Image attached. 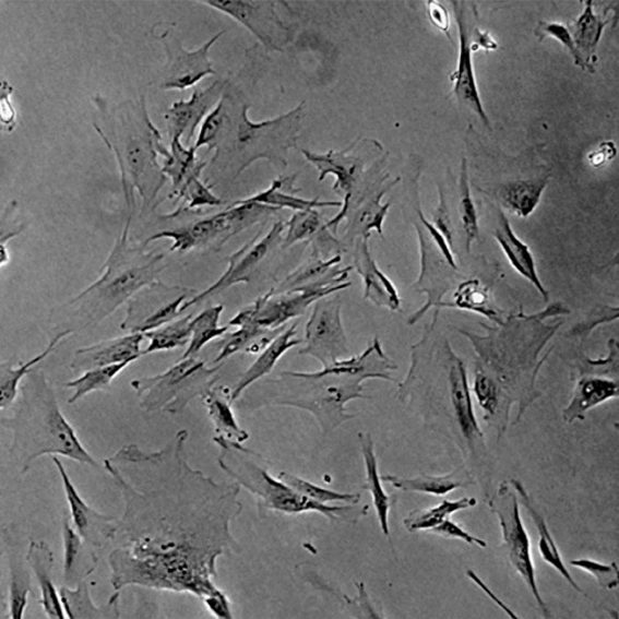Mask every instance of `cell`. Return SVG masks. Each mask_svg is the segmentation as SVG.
Masks as SVG:
<instances>
[{"instance_id":"cell-1","label":"cell","mask_w":619,"mask_h":619,"mask_svg":"<svg viewBox=\"0 0 619 619\" xmlns=\"http://www.w3.org/2000/svg\"><path fill=\"white\" fill-rule=\"evenodd\" d=\"M187 429L162 451L121 448L104 466L124 501L117 546L108 556L115 592L135 585L199 598L223 595L217 559L237 546L231 522L241 514V486L218 484L186 456Z\"/></svg>"},{"instance_id":"cell-2","label":"cell","mask_w":619,"mask_h":619,"mask_svg":"<svg viewBox=\"0 0 619 619\" xmlns=\"http://www.w3.org/2000/svg\"><path fill=\"white\" fill-rule=\"evenodd\" d=\"M569 313L564 305L555 303L534 316L508 314L504 324L498 328L485 325L489 331L487 336L461 331L478 356L475 373L485 376L497 388L507 422L514 403L519 404L517 422L527 406L541 395L536 392L535 381L548 355L538 356L562 325H546L544 319Z\"/></svg>"},{"instance_id":"cell-3","label":"cell","mask_w":619,"mask_h":619,"mask_svg":"<svg viewBox=\"0 0 619 619\" xmlns=\"http://www.w3.org/2000/svg\"><path fill=\"white\" fill-rule=\"evenodd\" d=\"M129 228L131 225L126 224L96 282L49 316L57 332L62 329L61 333L75 334L104 322L165 271L167 254L132 245Z\"/></svg>"},{"instance_id":"cell-4","label":"cell","mask_w":619,"mask_h":619,"mask_svg":"<svg viewBox=\"0 0 619 619\" xmlns=\"http://www.w3.org/2000/svg\"><path fill=\"white\" fill-rule=\"evenodd\" d=\"M104 127L94 124L99 136L115 154L128 209V224L132 223L134 191L142 197L145 209L157 206V197L167 182L157 157L166 152L164 138L150 119L145 96L139 102H127L108 107L96 97Z\"/></svg>"},{"instance_id":"cell-5","label":"cell","mask_w":619,"mask_h":619,"mask_svg":"<svg viewBox=\"0 0 619 619\" xmlns=\"http://www.w3.org/2000/svg\"><path fill=\"white\" fill-rule=\"evenodd\" d=\"M17 410L2 424L13 432L9 454L22 474H26L38 457L62 455L70 461L98 467L59 408L53 388L43 371L34 369L20 388Z\"/></svg>"},{"instance_id":"cell-6","label":"cell","mask_w":619,"mask_h":619,"mask_svg":"<svg viewBox=\"0 0 619 619\" xmlns=\"http://www.w3.org/2000/svg\"><path fill=\"white\" fill-rule=\"evenodd\" d=\"M223 97L226 119L214 147L215 155L210 162L216 171L226 172L234 182L262 158L278 169H285L289 148L296 147L301 136L306 104H299L291 111L267 121L253 122L248 117L251 105L239 99L233 102L227 93Z\"/></svg>"},{"instance_id":"cell-7","label":"cell","mask_w":619,"mask_h":619,"mask_svg":"<svg viewBox=\"0 0 619 619\" xmlns=\"http://www.w3.org/2000/svg\"><path fill=\"white\" fill-rule=\"evenodd\" d=\"M214 442L222 449L218 465L222 471L248 492H251L258 502L259 515L267 512H277L286 515H298L316 512L323 514L333 522L344 521L357 523L368 512V505H331L313 501L289 487L278 477L269 474V463L265 459L241 443L228 441L215 436Z\"/></svg>"},{"instance_id":"cell-8","label":"cell","mask_w":619,"mask_h":619,"mask_svg":"<svg viewBox=\"0 0 619 619\" xmlns=\"http://www.w3.org/2000/svg\"><path fill=\"white\" fill-rule=\"evenodd\" d=\"M279 381L282 389L272 405L301 408L311 413L325 435L356 417L346 413V404L365 398V379L342 371L335 364L314 373L285 371Z\"/></svg>"},{"instance_id":"cell-9","label":"cell","mask_w":619,"mask_h":619,"mask_svg":"<svg viewBox=\"0 0 619 619\" xmlns=\"http://www.w3.org/2000/svg\"><path fill=\"white\" fill-rule=\"evenodd\" d=\"M218 369L219 366L206 367L195 357L181 358L164 373L136 378L131 385L144 412L176 415L182 413L193 398L203 397L216 385Z\"/></svg>"},{"instance_id":"cell-10","label":"cell","mask_w":619,"mask_h":619,"mask_svg":"<svg viewBox=\"0 0 619 619\" xmlns=\"http://www.w3.org/2000/svg\"><path fill=\"white\" fill-rule=\"evenodd\" d=\"M488 508L491 509V512L498 517L499 525H501L503 548L509 563L523 578L544 617L552 618L540 592H538L531 538H528L522 521L517 497L509 484L499 485L495 496L489 498Z\"/></svg>"},{"instance_id":"cell-11","label":"cell","mask_w":619,"mask_h":619,"mask_svg":"<svg viewBox=\"0 0 619 619\" xmlns=\"http://www.w3.org/2000/svg\"><path fill=\"white\" fill-rule=\"evenodd\" d=\"M349 286L352 283L337 287H308L283 294H275L272 288L266 295L255 299L253 305L242 309L227 325H253L264 331H276L293 319L303 316L308 307L314 305L318 299L343 291Z\"/></svg>"},{"instance_id":"cell-12","label":"cell","mask_w":619,"mask_h":619,"mask_svg":"<svg viewBox=\"0 0 619 619\" xmlns=\"http://www.w3.org/2000/svg\"><path fill=\"white\" fill-rule=\"evenodd\" d=\"M195 289L156 283L140 289L128 302L121 329L128 334L156 331L182 314V307Z\"/></svg>"},{"instance_id":"cell-13","label":"cell","mask_w":619,"mask_h":619,"mask_svg":"<svg viewBox=\"0 0 619 619\" xmlns=\"http://www.w3.org/2000/svg\"><path fill=\"white\" fill-rule=\"evenodd\" d=\"M342 302L337 299L321 298L313 306L305 328V346L299 355L318 359L323 367L331 366L349 355L347 337L342 319Z\"/></svg>"},{"instance_id":"cell-14","label":"cell","mask_w":619,"mask_h":619,"mask_svg":"<svg viewBox=\"0 0 619 619\" xmlns=\"http://www.w3.org/2000/svg\"><path fill=\"white\" fill-rule=\"evenodd\" d=\"M225 33L216 34L195 51H188L172 29H167L159 35L158 39L165 48L167 61L158 75L157 86L165 92L169 90L184 92L189 87L197 86L206 76L215 75L214 64L209 53Z\"/></svg>"},{"instance_id":"cell-15","label":"cell","mask_w":619,"mask_h":619,"mask_svg":"<svg viewBox=\"0 0 619 619\" xmlns=\"http://www.w3.org/2000/svg\"><path fill=\"white\" fill-rule=\"evenodd\" d=\"M285 228L286 223L277 222L263 238H261L262 231H259L251 241L239 248L233 255H229L226 259L228 266L223 276L206 288L205 291L186 301L182 307V313L188 308L206 301L210 297L225 293L229 287L251 283L253 274L265 261L269 253L273 252L277 245H283Z\"/></svg>"},{"instance_id":"cell-16","label":"cell","mask_w":619,"mask_h":619,"mask_svg":"<svg viewBox=\"0 0 619 619\" xmlns=\"http://www.w3.org/2000/svg\"><path fill=\"white\" fill-rule=\"evenodd\" d=\"M204 5L228 15L243 25L263 44L267 51L283 52L278 39L287 36L289 28L276 14V2L251 0H202Z\"/></svg>"},{"instance_id":"cell-17","label":"cell","mask_w":619,"mask_h":619,"mask_svg":"<svg viewBox=\"0 0 619 619\" xmlns=\"http://www.w3.org/2000/svg\"><path fill=\"white\" fill-rule=\"evenodd\" d=\"M237 234L231 210L227 209L223 213L205 217L201 222L191 225L178 227L176 229H165L153 236H150L145 243L147 247L158 239H171L172 246L169 252L186 253L194 248L217 245V249L222 248L229 238Z\"/></svg>"},{"instance_id":"cell-18","label":"cell","mask_w":619,"mask_h":619,"mask_svg":"<svg viewBox=\"0 0 619 619\" xmlns=\"http://www.w3.org/2000/svg\"><path fill=\"white\" fill-rule=\"evenodd\" d=\"M59 475H61L67 501L72 515L75 531L84 540L94 548H103L114 543L118 533L119 519L98 513L88 507L83 497L79 495L72 480H70L66 467L58 456H52Z\"/></svg>"},{"instance_id":"cell-19","label":"cell","mask_w":619,"mask_h":619,"mask_svg":"<svg viewBox=\"0 0 619 619\" xmlns=\"http://www.w3.org/2000/svg\"><path fill=\"white\" fill-rule=\"evenodd\" d=\"M227 84V80L224 82L217 80L206 88H195L191 98L182 99L169 107L164 116L169 138L182 139L186 146H192L191 142L198 127L223 98Z\"/></svg>"},{"instance_id":"cell-20","label":"cell","mask_w":619,"mask_h":619,"mask_svg":"<svg viewBox=\"0 0 619 619\" xmlns=\"http://www.w3.org/2000/svg\"><path fill=\"white\" fill-rule=\"evenodd\" d=\"M445 355L449 395H451L457 426L468 447L474 451L476 444L484 442L485 435L475 415L466 367L463 359L454 354L449 342L445 343Z\"/></svg>"},{"instance_id":"cell-21","label":"cell","mask_w":619,"mask_h":619,"mask_svg":"<svg viewBox=\"0 0 619 619\" xmlns=\"http://www.w3.org/2000/svg\"><path fill=\"white\" fill-rule=\"evenodd\" d=\"M453 5L461 46H459L456 69L451 76L453 83L452 95H454L457 98V102L463 106L471 108L472 111L480 117L483 123L488 129H491V124H489V119L485 111L481 96L480 93H478L476 83L473 63L472 36L471 33H468L465 10L462 7H457L456 2H453Z\"/></svg>"},{"instance_id":"cell-22","label":"cell","mask_w":619,"mask_h":619,"mask_svg":"<svg viewBox=\"0 0 619 619\" xmlns=\"http://www.w3.org/2000/svg\"><path fill=\"white\" fill-rule=\"evenodd\" d=\"M144 337V334L134 333L79 348L74 354L70 368L76 373H84L90 371V369L114 366L127 361L134 362L140 356H143L140 346H142Z\"/></svg>"},{"instance_id":"cell-23","label":"cell","mask_w":619,"mask_h":619,"mask_svg":"<svg viewBox=\"0 0 619 619\" xmlns=\"http://www.w3.org/2000/svg\"><path fill=\"white\" fill-rule=\"evenodd\" d=\"M342 263V255L322 259L316 251L303 265L289 274L282 284L274 287L275 294L298 291L308 287H337L348 282L349 272L354 266L337 267Z\"/></svg>"},{"instance_id":"cell-24","label":"cell","mask_w":619,"mask_h":619,"mask_svg":"<svg viewBox=\"0 0 619 619\" xmlns=\"http://www.w3.org/2000/svg\"><path fill=\"white\" fill-rule=\"evenodd\" d=\"M369 237L359 238L355 249V269L361 275L365 284L364 299L377 307H384L391 311H401L402 297L398 296L395 285L377 265L369 252Z\"/></svg>"},{"instance_id":"cell-25","label":"cell","mask_w":619,"mask_h":619,"mask_svg":"<svg viewBox=\"0 0 619 619\" xmlns=\"http://www.w3.org/2000/svg\"><path fill=\"white\" fill-rule=\"evenodd\" d=\"M354 146L343 152H328L325 154L308 152L302 150L307 162L313 165L319 172L318 182L321 183L329 175L336 178L334 191L343 192L345 195L356 191L358 182L364 174V159L354 155Z\"/></svg>"},{"instance_id":"cell-26","label":"cell","mask_w":619,"mask_h":619,"mask_svg":"<svg viewBox=\"0 0 619 619\" xmlns=\"http://www.w3.org/2000/svg\"><path fill=\"white\" fill-rule=\"evenodd\" d=\"M26 563L33 569L37 579L44 611L48 618L64 619L67 617L64 607L53 582L55 556L45 541H29L26 552Z\"/></svg>"},{"instance_id":"cell-27","label":"cell","mask_w":619,"mask_h":619,"mask_svg":"<svg viewBox=\"0 0 619 619\" xmlns=\"http://www.w3.org/2000/svg\"><path fill=\"white\" fill-rule=\"evenodd\" d=\"M493 235L514 271L533 284L538 294L545 299V302H548L550 296H548L547 289L537 274L535 258L531 248L515 235L502 212H499V225Z\"/></svg>"},{"instance_id":"cell-28","label":"cell","mask_w":619,"mask_h":619,"mask_svg":"<svg viewBox=\"0 0 619 619\" xmlns=\"http://www.w3.org/2000/svg\"><path fill=\"white\" fill-rule=\"evenodd\" d=\"M299 174L301 172H296L293 176H282L275 179L265 191L259 192L253 197L241 199V201H237L233 204L257 203L279 210L289 209L294 210V212H303V210L319 207L343 206V202H321L318 198L305 199L297 197L296 193L301 192V189L295 187Z\"/></svg>"},{"instance_id":"cell-29","label":"cell","mask_w":619,"mask_h":619,"mask_svg":"<svg viewBox=\"0 0 619 619\" xmlns=\"http://www.w3.org/2000/svg\"><path fill=\"white\" fill-rule=\"evenodd\" d=\"M398 181H401V177L386 186H379L347 216L346 239L348 242H353L356 237L371 238L372 229H376L378 235L383 236L384 219L392 203L382 204V199Z\"/></svg>"},{"instance_id":"cell-30","label":"cell","mask_w":619,"mask_h":619,"mask_svg":"<svg viewBox=\"0 0 619 619\" xmlns=\"http://www.w3.org/2000/svg\"><path fill=\"white\" fill-rule=\"evenodd\" d=\"M296 335L297 323L286 328L284 332L279 333L274 341L263 349L254 364L247 369L242 377L239 378L238 383L231 389L233 403L242 395L248 386H251L258 382L259 379L272 373L276 364L288 352V349L303 343V341H298Z\"/></svg>"},{"instance_id":"cell-31","label":"cell","mask_w":619,"mask_h":619,"mask_svg":"<svg viewBox=\"0 0 619 619\" xmlns=\"http://www.w3.org/2000/svg\"><path fill=\"white\" fill-rule=\"evenodd\" d=\"M62 537L64 546V582L68 586L78 585L96 571L98 557L94 552V547L90 546L70 525L68 517L63 519Z\"/></svg>"},{"instance_id":"cell-32","label":"cell","mask_w":619,"mask_h":619,"mask_svg":"<svg viewBox=\"0 0 619 619\" xmlns=\"http://www.w3.org/2000/svg\"><path fill=\"white\" fill-rule=\"evenodd\" d=\"M618 395L617 381L603 377L585 376L579 379L572 401L563 412L564 421L567 424H572L575 419L583 421L588 410L618 397Z\"/></svg>"},{"instance_id":"cell-33","label":"cell","mask_w":619,"mask_h":619,"mask_svg":"<svg viewBox=\"0 0 619 619\" xmlns=\"http://www.w3.org/2000/svg\"><path fill=\"white\" fill-rule=\"evenodd\" d=\"M509 484H511L515 489L517 497L521 498L523 507L526 509L528 515L532 516L533 522L538 531V536H540V538H538V551H540L544 562L553 567L556 571L566 579L569 585L574 588L575 592L586 596L582 588L579 587L571 573H569L563 562L562 555L561 552H559L558 547L553 540L550 528H548L544 516L538 513L535 507V502L533 501L531 495L527 493L524 485L521 481L515 480V478H512Z\"/></svg>"},{"instance_id":"cell-34","label":"cell","mask_w":619,"mask_h":619,"mask_svg":"<svg viewBox=\"0 0 619 619\" xmlns=\"http://www.w3.org/2000/svg\"><path fill=\"white\" fill-rule=\"evenodd\" d=\"M195 153L193 145L188 147L182 139L175 138L171 140V148H167L163 155V174L172 181V193L169 198H176V201L188 182L195 176H202L209 165L197 162Z\"/></svg>"},{"instance_id":"cell-35","label":"cell","mask_w":619,"mask_h":619,"mask_svg":"<svg viewBox=\"0 0 619 619\" xmlns=\"http://www.w3.org/2000/svg\"><path fill=\"white\" fill-rule=\"evenodd\" d=\"M203 398L217 437L241 444L248 441L249 435L238 425L233 412L231 389L214 385Z\"/></svg>"},{"instance_id":"cell-36","label":"cell","mask_w":619,"mask_h":619,"mask_svg":"<svg viewBox=\"0 0 619 619\" xmlns=\"http://www.w3.org/2000/svg\"><path fill=\"white\" fill-rule=\"evenodd\" d=\"M59 595H61L67 618H121L119 592H116L109 598L108 604L103 607L95 606L86 581L80 582L76 588H70L68 585L62 586L59 588Z\"/></svg>"},{"instance_id":"cell-37","label":"cell","mask_w":619,"mask_h":619,"mask_svg":"<svg viewBox=\"0 0 619 619\" xmlns=\"http://www.w3.org/2000/svg\"><path fill=\"white\" fill-rule=\"evenodd\" d=\"M584 10L581 16H579L573 25L569 28L573 37L575 47L583 57L585 63L591 68L593 74L595 73V68L593 59L596 55V48L598 43L602 41L603 33L605 27L610 24L611 19H603L594 12L593 0H586L584 2Z\"/></svg>"},{"instance_id":"cell-38","label":"cell","mask_w":619,"mask_h":619,"mask_svg":"<svg viewBox=\"0 0 619 619\" xmlns=\"http://www.w3.org/2000/svg\"><path fill=\"white\" fill-rule=\"evenodd\" d=\"M359 443L365 459L366 484L362 486L366 491L371 493L376 508L379 525L385 537L391 536L389 531V513H391V497L385 493L382 486V478L378 473V462L374 451V443L371 435L359 433Z\"/></svg>"},{"instance_id":"cell-39","label":"cell","mask_w":619,"mask_h":619,"mask_svg":"<svg viewBox=\"0 0 619 619\" xmlns=\"http://www.w3.org/2000/svg\"><path fill=\"white\" fill-rule=\"evenodd\" d=\"M457 308L462 311H468L487 318L488 321L502 325L507 316L499 311L492 301L491 294L488 288L483 285L480 279H467L456 288L453 303L442 302L441 308Z\"/></svg>"},{"instance_id":"cell-40","label":"cell","mask_w":619,"mask_h":619,"mask_svg":"<svg viewBox=\"0 0 619 619\" xmlns=\"http://www.w3.org/2000/svg\"><path fill=\"white\" fill-rule=\"evenodd\" d=\"M70 335H73V333L63 332L56 334L41 354H38L36 357L19 367H12L8 364L0 366V408H2L3 412L16 403L20 384H22L23 379L32 373L35 367L51 355L58 344Z\"/></svg>"},{"instance_id":"cell-41","label":"cell","mask_w":619,"mask_h":619,"mask_svg":"<svg viewBox=\"0 0 619 619\" xmlns=\"http://www.w3.org/2000/svg\"><path fill=\"white\" fill-rule=\"evenodd\" d=\"M548 178L511 182L501 188L499 197L509 212L519 217L531 216L541 201Z\"/></svg>"},{"instance_id":"cell-42","label":"cell","mask_w":619,"mask_h":619,"mask_svg":"<svg viewBox=\"0 0 619 619\" xmlns=\"http://www.w3.org/2000/svg\"><path fill=\"white\" fill-rule=\"evenodd\" d=\"M382 481L391 484L397 489L405 492H419L432 495L437 497L447 496L456 488L473 485V480H465L457 472L445 476H418L414 478H404L393 475L381 476Z\"/></svg>"},{"instance_id":"cell-43","label":"cell","mask_w":619,"mask_h":619,"mask_svg":"<svg viewBox=\"0 0 619 619\" xmlns=\"http://www.w3.org/2000/svg\"><path fill=\"white\" fill-rule=\"evenodd\" d=\"M224 309V305H216L206 308L201 314L192 318L191 342H189L182 358L195 357L209 343L227 333L231 326H219V318H222Z\"/></svg>"},{"instance_id":"cell-44","label":"cell","mask_w":619,"mask_h":619,"mask_svg":"<svg viewBox=\"0 0 619 619\" xmlns=\"http://www.w3.org/2000/svg\"><path fill=\"white\" fill-rule=\"evenodd\" d=\"M477 504L475 498H463L461 501H443L433 508L424 509V511H415L407 515L404 526L408 533L431 532L432 528L441 525L449 516L454 513L465 511V509L474 508Z\"/></svg>"},{"instance_id":"cell-45","label":"cell","mask_w":619,"mask_h":619,"mask_svg":"<svg viewBox=\"0 0 619 619\" xmlns=\"http://www.w3.org/2000/svg\"><path fill=\"white\" fill-rule=\"evenodd\" d=\"M192 316H187L178 321L168 323L156 331L147 332L144 336L148 341V346L143 356L162 353L172 352L178 347H182L191 342V321Z\"/></svg>"},{"instance_id":"cell-46","label":"cell","mask_w":619,"mask_h":619,"mask_svg":"<svg viewBox=\"0 0 619 619\" xmlns=\"http://www.w3.org/2000/svg\"><path fill=\"white\" fill-rule=\"evenodd\" d=\"M9 617L12 619H23L27 607V596L32 592L29 574L25 568V562L19 556L9 552Z\"/></svg>"},{"instance_id":"cell-47","label":"cell","mask_w":619,"mask_h":619,"mask_svg":"<svg viewBox=\"0 0 619 619\" xmlns=\"http://www.w3.org/2000/svg\"><path fill=\"white\" fill-rule=\"evenodd\" d=\"M131 364H133V361L90 369V371L84 372L78 379H74V381L64 383L66 388L73 389L74 391V394L69 398L68 404H75L80 401V398L88 394L103 391V389L111 384L114 379L124 371V369Z\"/></svg>"},{"instance_id":"cell-48","label":"cell","mask_w":619,"mask_h":619,"mask_svg":"<svg viewBox=\"0 0 619 619\" xmlns=\"http://www.w3.org/2000/svg\"><path fill=\"white\" fill-rule=\"evenodd\" d=\"M279 480H283L289 487L296 489L297 492L313 499V501L322 504L346 503L349 505H357L361 502V495L359 493H341L335 492L333 489L318 486L313 483L303 480V478L288 473H279L277 475Z\"/></svg>"},{"instance_id":"cell-49","label":"cell","mask_w":619,"mask_h":619,"mask_svg":"<svg viewBox=\"0 0 619 619\" xmlns=\"http://www.w3.org/2000/svg\"><path fill=\"white\" fill-rule=\"evenodd\" d=\"M324 231L321 214L317 209L295 212L286 223L283 247L288 248L299 242H307Z\"/></svg>"},{"instance_id":"cell-50","label":"cell","mask_w":619,"mask_h":619,"mask_svg":"<svg viewBox=\"0 0 619 619\" xmlns=\"http://www.w3.org/2000/svg\"><path fill=\"white\" fill-rule=\"evenodd\" d=\"M459 189H461V205H459V210H461L462 226L466 236L465 248L466 252L471 253L480 228H478L477 210L472 195L471 184H468L466 158H463L461 186H459Z\"/></svg>"},{"instance_id":"cell-51","label":"cell","mask_w":619,"mask_h":619,"mask_svg":"<svg viewBox=\"0 0 619 619\" xmlns=\"http://www.w3.org/2000/svg\"><path fill=\"white\" fill-rule=\"evenodd\" d=\"M273 331H264V329L257 328L253 325H242L238 326V331L229 334L224 338L223 342H219L217 345L218 355L214 359V364H219L225 361V359L245 352L246 349L251 346L253 343L262 338L267 333Z\"/></svg>"},{"instance_id":"cell-52","label":"cell","mask_w":619,"mask_h":619,"mask_svg":"<svg viewBox=\"0 0 619 619\" xmlns=\"http://www.w3.org/2000/svg\"><path fill=\"white\" fill-rule=\"evenodd\" d=\"M226 119V106L224 97L219 99V103L215 106L212 112H210L204 119L201 129L194 143V148L198 150L206 146L209 152L214 150L217 138L222 133Z\"/></svg>"},{"instance_id":"cell-53","label":"cell","mask_w":619,"mask_h":619,"mask_svg":"<svg viewBox=\"0 0 619 619\" xmlns=\"http://www.w3.org/2000/svg\"><path fill=\"white\" fill-rule=\"evenodd\" d=\"M202 176H195L184 187L179 199L188 204V209L195 210L204 206H224L225 202L212 192V187L202 181Z\"/></svg>"},{"instance_id":"cell-54","label":"cell","mask_w":619,"mask_h":619,"mask_svg":"<svg viewBox=\"0 0 619 619\" xmlns=\"http://www.w3.org/2000/svg\"><path fill=\"white\" fill-rule=\"evenodd\" d=\"M535 34L536 36L540 37V39H543L544 37H552L558 39V41L561 43L564 47H567L568 51L571 52V55L574 58L575 66L582 68L584 72H588L593 74L591 68L587 67L583 57L581 56V53H579L575 44L573 41V37L571 33H569V28L566 25L561 23L543 22L536 28Z\"/></svg>"},{"instance_id":"cell-55","label":"cell","mask_w":619,"mask_h":619,"mask_svg":"<svg viewBox=\"0 0 619 619\" xmlns=\"http://www.w3.org/2000/svg\"><path fill=\"white\" fill-rule=\"evenodd\" d=\"M575 568L582 569L585 573L593 575L600 587L606 591H612L618 586V567L617 563L604 564L600 562L592 561V559H575L569 562Z\"/></svg>"},{"instance_id":"cell-56","label":"cell","mask_w":619,"mask_h":619,"mask_svg":"<svg viewBox=\"0 0 619 619\" xmlns=\"http://www.w3.org/2000/svg\"><path fill=\"white\" fill-rule=\"evenodd\" d=\"M416 213L419 217V222H421V224L425 227V231L427 233L429 238H431L432 243L436 246L439 253H441L445 263L449 266H451L454 272H456L457 265L455 263L453 249L451 248V246H449L444 236L441 233H439V229L432 223L428 222V219L422 213L421 207H419V204L418 207L416 209Z\"/></svg>"},{"instance_id":"cell-57","label":"cell","mask_w":619,"mask_h":619,"mask_svg":"<svg viewBox=\"0 0 619 619\" xmlns=\"http://www.w3.org/2000/svg\"><path fill=\"white\" fill-rule=\"evenodd\" d=\"M441 233L447 242L453 249L454 246V227L451 218V214H449V207L447 205L445 195L443 192V188L439 187V204L437 207V212L433 216L432 223Z\"/></svg>"},{"instance_id":"cell-58","label":"cell","mask_w":619,"mask_h":619,"mask_svg":"<svg viewBox=\"0 0 619 619\" xmlns=\"http://www.w3.org/2000/svg\"><path fill=\"white\" fill-rule=\"evenodd\" d=\"M429 533H433L445 538H454V540H462L471 546H478L481 548L487 547V543L481 540V538L468 534L461 525L449 521V519H447V521H444L441 525L432 528Z\"/></svg>"},{"instance_id":"cell-59","label":"cell","mask_w":619,"mask_h":619,"mask_svg":"<svg viewBox=\"0 0 619 619\" xmlns=\"http://www.w3.org/2000/svg\"><path fill=\"white\" fill-rule=\"evenodd\" d=\"M426 5L429 22L452 41L451 17H449L447 8L441 2H437V0H429Z\"/></svg>"},{"instance_id":"cell-60","label":"cell","mask_w":619,"mask_h":619,"mask_svg":"<svg viewBox=\"0 0 619 619\" xmlns=\"http://www.w3.org/2000/svg\"><path fill=\"white\" fill-rule=\"evenodd\" d=\"M13 88L8 82L2 83V97H0V118H2V126H7V132H12L16 123L15 108L10 102Z\"/></svg>"},{"instance_id":"cell-61","label":"cell","mask_w":619,"mask_h":619,"mask_svg":"<svg viewBox=\"0 0 619 619\" xmlns=\"http://www.w3.org/2000/svg\"><path fill=\"white\" fill-rule=\"evenodd\" d=\"M207 610L212 612L218 619H233V608L231 602L228 600V597L223 595H213L206 596L203 598Z\"/></svg>"},{"instance_id":"cell-62","label":"cell","mask_w":619,"mask_h":619,"mask_svg":"<svg viewBox=\"0 0 619 619\" xmlns=\"http://www.w3.org/2000/svg\"><path fill=\"white\" fill-rule=\"evenodd\" d=\"M617 148L612 142L603 143L596 152L588 155V163L593 167H602L607 163H610L611 159L616 156Z\"/></svg>"},{"instance_id":"cell-63","label":"cell","mask_w":619,"mask_h":619,"mask_svg":"<svg viewBox=\"0 0 619 619\" xmlns=\"http://www.w3.org/2000/svg\"><path fill=\"white\" fill-rule=\"evenodd\" d=\"M466 575L468 578L472 579V581L481 588V591L489 597L491 598L492 603L496 604L498 607H501L502 610L511 618L513 619H517L519 617L511 610V608H509L502 600L501 598H499L497 595H495V593L491 591V588H489L484 581H481L480 578L477 576V574L472 571V569H468V571L466 572Z\"/></svg>"},{"instance_id":"cell-64","label":"cell","mask_w":619,"mask_h":619,"mask_svg":"<svg viewBox=\"0 0 619 619\" xmlns=\"http://www.w3.org/2000/svg\"><path fill=\"white\" fill-rule=\"evenodd\" d=\"M480 48L486 49V51H495L498 48V44L491 34L483 32L481 28H476L472 38V51H478Z\"/></svg>"}]
</instances>
